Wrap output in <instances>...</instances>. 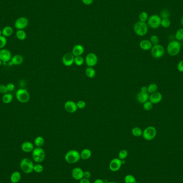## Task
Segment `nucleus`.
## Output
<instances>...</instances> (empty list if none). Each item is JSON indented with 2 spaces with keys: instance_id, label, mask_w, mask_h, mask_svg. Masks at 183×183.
Listing matches in <instances>:
<instances>
[{
  "instance_id": "c9c22d12",
  "label": "nucleus",
  "mask_w": 183,
  "mask_h": 183,
  "mask_svg": "<svg viewBox=\"0 0 183 183\" xmlns=\"http://www.w3.org/2000/svg\"><path fill=\"white\" fill-rule=\"evenodd\" d=\"M128 156V152L125 149H122L118 153V158L121 160H125Z\"/></svg>"
},
{
  "instance_id": "603ef678",
  "label": "nucleus",
  "mask_w": 183,
  "mask_h": 183,
  "mask_svg": "<svg viewBox=\"0 0 183 183\" xmlns=\"http://www.w3.org/2000/svg\"><path fill=\"white\" fill-rule=\"evenodd\" d=\"M93 183H105V182H104V180H102V179L98 178V179H96L94 180V182Z\"/></svg>"
},
{
  "instance_id": "58836bf2",
  "label": "nucleus",
  "mask_w": 183,
  "mask_h": 183,
  "mask_svg": "<svg viewBox=\"0 0 183 183\" xmlns=\"http://www.w3.org/2000/svg\"><path fill=\"white\" fill-rule=\"evenodd\" d=\"M43 169H44L43 166L42 164L40 163H37L34 165L33 171L37 173H38V174L41 173L43 171Z\"/></svg>"
},
{
  "instance_id": "7ed1b4c3",
  "label": "nucleus",
  "mask_w": 183,
  "mask_h": 183,
  "mask_svg": "<svg viewBox=\"0 0 183 183\" xmlns=\"http://www.w3.org/2000/svg\"><path fill=\"white\" fill-rule=\"evenodd\" d=\"M64 158L68 163H76L81 159L80 154L76 150H70L66 153Z\"/></svg>"
},
{
  "instance_id": "2f4dec72",
  "label": "nucleus",
  "mask_w": 183,
  "mask_h": 183,
  "mask_svg": "<svg viewBox=\"0 0 183 183\" xmlns=\"http://www.w3.org/2000/svg\"><path fill=\"white\" fill-rule=\"evenodd\" d=\"M148 18H149V16L146 12H141L139 15V21L142 22H144V23H146V22H147V20H148Z\"/></svg>"
},
{
  "instance_id": "20e7f679",
  "label": "nucleus",
  "mask_w": 183,
  "mask_h": 183,
  "mask_svg": "<svg viewBox=\"0 0 183 183\" xmlns=\"http://www.w3.org/2000/svg\"><path fill=\"white\" fill-rule=\"evenodd\" d=\"M32 155L33 160L37 163H41L45 159V152L41 147L34 148Z\"/></svg>"
},
{
  "instance_id": "13d9d810",
  "label": "nucleus",
  "mask_w": 183,
  "mask_h": 183,
  "mask_svg": "<svg viewBox=\"0 0 183 183\" xmlns=\"http://www.w3.org/2000/svg\"><path fill=\"white\" fill-rule=\"evenodd\" d=\"M1 35H2V30H0V36Z\"/></svg>"
},
{
  "instance_id": "473e14b6",
  "label": "nucleus",
  "mask_w": 183,
  "mask_h": 183,
  "mask_svg": "<svg viewBox=\"0 0 183 183\" xmlns=\"http://www.w3.org/2000/svg\"><path fill=\"white\" fill-rule=\"evenodd\" d=\"M171 25V22L169 18H165L162 19L161 26L164 28H169Z\"/></svg>"
},
{
  "instance_id": "412c9836",
  "label": "nucleus",
  "mask_w": 183,
  "mask_h": 183,
  "mask_svg": "<svg viewBox=\"0 0 183 183\" xmlns=\"http://www.w3.org/2000/svg\"><path fill=\"white\" fill-rule=\"evenodd\" d=\"M139 46L142 50L148 51L150 50L152 48L153 45L148 40H143L140 42Z\"/></svg>"
},
{
  "instance_id": "6e6d98bb",
  "label": "nucleus",
  "mask_w": 183,
  "mask_h": 183,
  "mask_svg": "<svg viewBox=\"0 0 183 183\" xmlns=\"http://www.w3.org/2000/svg\"><path fill=\"white\" fill-rule=\"evenodd\" d=\"M118 183L117 182H114V181H111V182H108L107 183Z\"/></svg>"
},
{
  "instance_id": "a211bd4d",
  "label": "nucleus",
  "mask_w": 183,
  "mask_h": 183,
  "mask_svg": "<svg viewBox=\"0 0 183 183\" xmlns=\"http://www.w3.org/2000/svg\"><path fill=\"white\" fill-rule=\"evenodd\" d=\"M84 53V48L82 45H76L72 49V54L75 57L82 56Z\"/></svg>"
},
{
  "instance_id": "393cba45",
  "label": "nucleus",
  "mask_w": 183,
  "mask_h": 183,
  "mask_svg": "<svg viewBox=\"0 0 183 183\" xmlns=\"http://www.w3.org/2000/svg\"><path fill=\"white\" fill-rule=\"evenodd\" d=\"M21 179V174L20 172H13L10 177V180L12 183H17Z\"/></svg>"
},
{
  "instance_id": "37998d69",
  "label": "nucleus",
  "mask_w": 183,
  "mask_h": 183,
  "mask_svg": "<svg viewBox=\"0 0 183 183\" xmlns=\"http://www.w3.org/2000/svg\"><path fill=\"white\" fill-rule=\"evenodd\" d=\"M86 102L84 101H82V100L79 101L77 103V107H78V109H84L85 107H86Z\"/></svg>"
},
{
  "instance_id": "cd10ccee",
  "label": "nucleus",
  "mask_w": 183,
  "mask_h": 183,
  "mask_svg": "<svg viewBox=\"0 0 183 183\" xmlns=\"http://www.w3.org/2000/svg\"><path fill=\"white\" fill-rule=\"evenodd\" d=\"M85 75L89 78H93L95 76V70L93 67H88L86 69Z\"/></svg>"
},
{
  "instance_id": "4d7b16f0",
  "label": "nucleus",
  "mask_w": 183,
  "mask_h": 183,
  "mask_svg": "<svg viewBox=\"0 0 183 183\" xmlns=\"http://www.w3.org/2000/svg\"><path fill=\"white\" fill-rule=\"evenodd\" d=\"M2 64H3V62L0 59V66H1Z\"/></svg>"
},
{
  "instance_id": "6ab92c4d",
  "label": "nucleus",
  "mask_w": 183,
  "mask_h": 183,
  "mask_svg": "<svg viewBox=\"0 0 183 183\" xmlns=\"http://www.w3.org/2000/svg\"><path fill=\"white\" fill-rule=\"evenodd\" d=\"M34 148V145L30 141H25L21 145V149L24 152H31Z\"/></svg>"
},
{
  "instance_id": "de8ad7c7",
  "label": "nucleus",
  "mask_w": 183,
  "mask_h": 183,
  "mask_svg": "<svg viewBox=\"0 0 183 183\" xmlns=\"http://www.w3.org/2000/svg\"><path fill=\"white\" fill-rule=\"evenodd\" d=\"M94 0H82V3L86 6H90L93 2Z\"/></svg>"
},
{
  "instance_id": "f257e3e1",
  "label": "nucleus",
  "mask_w": 183,
  "mask_h": 183,
  "mask_svg": "<svg viewBox=\"0 0 183 183\" xmlns=\"http://www.w3.org/2000/svg\"><path fill=\"white\" fill-rule=\"evenodd\" d=\"M181 45L177 40H172L169 42L166 47L167 53L171 56H177L180 53Z\"/></svg>"
},
{
  "instance_id": "4468645a",
  "label": "nucleus",
  "mask_w": 183,
  "mask_h": 183,
  "mask_svg": "<svg viewBox=\"0 0 183 183\" xmlns=\"http://www.w3.org/2000/svg\"><path fill=\"white\" fill-rule=\"evenodd\" d=\"M11 51L7 49H0V59L3 62L8 63L11 61L12 58Z\"/></svg>"
},
{
  "instance_id": "9b49d317",
  "label": "nucleus",
  "mask_w": 183,
  "mask_h": 183,
  "mask_svg": "<svg viewBox=\"0 0 183 183\" xmlns=\"http://www.w3.org/2000/svg\"><path fill=\"white\" fill-rule=\"evenodd\" d=\"M98 61V56L95 54L90 53L88 54L85 58V63L88 67H93L97 64Z\"/></svg>"
},
{
  "instance_id": "2eb2a0df",
  "label": "nucleus",
  "mask_w": 183,
  "mask_h": 183,
  "mask_svg": "<svg viewBox=\"0 0 183 183\" xmlns=\"http://www.w3.org/2000/svg\"><path fill=\"white\" fill-rule=\"evenodd\" d=\"M64 107L67 112L71 114L75 113L78 109L76 103L72 100H69L66 102L64 103Z\"/></svg>"
},
{
  "instance_id": "a19ab883",
  "label": "nucleus",
  "mask_w": 183,
  "mask_h": 183,
  "mask_svg": "<svg viewBox=\"0 0 183 183\" xmlns=\"http://www.w3.org/2000/svg\"><path fill=\"white\" fill-rule=\"evenodd\" d=\"M153 104L149 100L143 103V108L145 111H149L151 110L153 108Z\"/></svg>"
},
{
  "instance_id": "39448f33",
  "label": "nucleus",
  "mask_w": 183,
  "mask_h": 183,
  "mask_svg": "<svg viewBox=\"0 0 183 183\" xmlns=\"http://www.w3.org/2000/svg\"><path fill=\"white\" fill-rule=\"evenodd\" d=\"M20 168L24 173L30 174L33 171L34 164L30 159L24 158L20 163Z\"/></svg>"
},
{
  "instance_id": "f8f14e48",
  "label": "nucleus",
  "mask_w": 183,
  "mask_h": 183,
  "mask_svg": "<svg viewBox=\"0 0 183 183\" xmlns=\"http://www.w3.org/2000/svg\"><path fill=\"white\" fill-rule=\"evenodd\" d=\"M122 166L121 160L118 158H115L110 161L109 168L111 171L117 172L121 168Z\"/></svg>"
},
{
  "instance_id": "4be33fe9",
  "label": "nucleus",
  "mask_w": 183,
  "mask_h": 183,
  "mask_svg": "<svg viewBox=\"0 0 183 183\" xmlns=\"http://www.w3.org/2000/svg\"><path fill=\"white\" fill-rule=\"evenodd\" d=\"M13 65H20L22 64L24 62V58L23 57L20 55H14V56L12 57L11 59Z\"/></svg>"
},
{
  "instance_id": "f03ea898",
  "label": "nucleus",
  "mask_w": 183,
  "mask_h": 183,
  "mask_svg": "<svg viewBox=\"0 0 183 183\" xmlns=\"http://www.w3.org/2000/svg\"><path fill=\"white\" fill-rule=\"evenodd\" d=\"M133 30L135 34L140 37H144L148 31V26L146 23L138 21L133 26Z\"/></svg>"
},
{
  "instance_id": "864d4df0",
  "label": "nucleus",
  "mask_w": 183,
  "mask_h": 183,
  "mask_svg": "<svg viewBox=\"0 0 183 183\" xmlns=\"http://www.w3.org/2000/svg\"><path fill=\"white\" fill-rule=\"evenodd\" d=\"M8 65L9 66H10V67H12V66L13 65V64H12V63L11 61H10L9 62H8Z\"/></svg>"
},
{
  "instance_id": "5fc2aeb1",
  "label": "nucleus",
  "mask_w": 183,
  "mask_h": 183,
  "mask_svg": "<svg viewBox=\"0 0 183 183\" xmlns=\"http://www.w3.org/2000/svg\"><path fill=\"white\" fill-rule=\"evenodd\" d=\"M180 23H181V24H182V25L183 26V16L181 18V20H180Z\"/></svg>"
},
{
  "instance_id": "ddd939ff",
  "label": "nucleus",
  "mask_w": 183,
  "mask_h": 183,
  "mask_svg": "<svg viewBox=\"0 0 183 183\" xmlns=\"http://www.w3.org/2000/svg\"><path fill=\"white\" fill-rule=\"evenodd\" d=\"M62 63L66 67H70L74 63L75 56L70 53L65 54L62 57Z\"/></svg>"
},
{
  "instance_id": "c03bdc74",
  "label": "nucleus",
  "mask_w": 183,
  "mask_h": 183,
  "mask_svg": "<svg viewBox=\"0 0 183 183\" xmlns=\"http://www.w3.org/2000/svg\"><path fill=\"white\" fill-rule=\"evenodd\" d=\"M8 90H7L6 85L3 84L0 85V93L5 94L6 93H8Z\"/></svg>"
},
{
  "instance_id": "8fccbe9b",
  "label": "nucleus",
  "mask_w": 183,
  "mask_h": 183,
  "mask_svg": "<svg viewBox=\"0 0 183 183\" xmlns=\"http://www.w3.org/2000/svg\"><path fill=\"white\" fill-rule=\"evenodd\" d=\"M79 183H90V180H89V179H87L85 178H82L81 180H79Z\"/></svg>"
},
{
  "instance_id": "6e6552de",
  "label": "nucleus",
  "mask_w": 183,
  "mask_h": 183,
  "mask_svg": "<svg viewBox=\"0 0 183 183\" xmlns=\"http://www.w3.org/2000/svg\"><path fill=\"white\" fill-rule=\"evenodd\" d=\"M162 18H161L160 15L154 14L151 15L148 18L147 20V25L150 28L154 30L159 28L161 26Z\"/></svg>"
},
{
  "instance_id": "1a4fd4ad",
  "label": "nucleus",
  "mask_w": 183,
  "mask_h": 183,
  "mask_svg": "<svg viewBox=\"0 0 183 183\" xmlns=\"http://www.w3.org/2000/svg\"><path fill=\"white\" fill-rule=\"evenodd\" d=\"M150 50L152 56L156 59H161L163 56L165 54V49L163 46L159 44L153 46L152 48Z\"/></svg>"
},
{
  "instance_id": "a878e982",
  "label": "nucleus",
  "mask_w": 183,
  "mask_h": 183,
  "mask_svg": "<svg viewBox=\"0 0 183 183\" xmlns=\"http://www.w3.org/2000/svg\"><path fill=\"white\" fill-rule=\"evenodd\" d=\"M2 100L5 104L10 103L13 100V96L11 93H6L5 94H3Z\"/></svg>"
},
{
  "instance_id": "7c9ffc66",
  "label": "nucleus",
  "mask_w": 183,
  "mask_h": 183,
  "mask_svg": "<svg viewBox=\"0 0 183 183\" xmlns=\"http://www.w3.org/2000/svg\"><path fill=\"white\" fill-rule=\"evenodd\" d=\"M158 90V85L155 83H151L147 87V93L149 94L154 93Z\"/></svg>"
},
{
  "instance_id": "dca6fc26",
  "label": "nucleus",
  "mask_w": 183,
  "mask_h": 183,
  "mask_svg": "<svg viewBox=\"0 0 183 183\" xmlns=\"http://www.w3.org/2000/svg\"><path fill=\"white\" fill-rule=\"evenodd\" d=\"M84 171L82 168L76 167L72 169L71 172V175L74 179L80 180L84 178Z\"/></svg>"
},
{
  "instance_id": "ea45409f",
  "label": "nucleus",
  "mask_w": 183,
  "mask_h": 183,
  "mask_svg": "<svg viewBox=\"0 0 183 183\" xmlns=\"http://www.w3.org/2000/svg\"><path fill=\"white\" fill-rule=\"evenodd\" d=\"M7 44V39L3 35L0 36V49H3Z\"/></svg>"
},
{
  "instance_id": "c756f323",
  "label": "nucleus",
  "mask_w": 183,
  "mask_h": 183,
  "mask_svg": "<svg viewBox=\"0 0 183 183\" xmlns=\"http://www.w3.org/2000/svg\"><path fill=\"white\" fill-rule=\"evenodd\" d=\"M131 133L132 135L135 137H139L142 135L143 131L141 130V128L139 127H135L132 129Z\"/></svg>"
},
{
  "instance_id": "a18cd8bd",
  "label": "nucleus",
  "mask_w": 183,
  "mask_h": 183,
  "mask_svg": "<svg viewBox=\"0 0 183 183\" xmlns=\"http://www.w3.org/2000/svg\"><path fill=\"white\" fill-rule=\"evenodd\" d=\"M6 86H7V90L9 92L13 91V90H14V88H15L14 85L13 83H11V82L9 83V84L7 85Z\"/></svg>"
},
{
  "instance_id": "3c124183",
  "label": "nucleus",
  "mask_w": 183,
  "mask_h": 183,
  "mask_svg": "<svg viewBox=\"0 0 183 183\" xmlns=\"http://www.w3.org/2000/svg\"><path fill=\"white\" fill-rule=\"evenodd\" d=\"M140 92H143V93H147V87L145 86L141 87Z\"/></svg>"
},
{
  "instance_id": "e433bc0d",
  "label": "nucleus",
  "mask_w": 183,
  "mask_h": 183,
  "mask_svg": "<svg viewBox=\"0 0 183 183\" xmlns=\"http://www.w3.org/2000/svg\"><path fill=\"white\" fill-rule=\"evenodd\" d=\"M160 16L162 19L169 18L170 16V12L167 9H164L160 12Z\"/></svg>"
},
{
  "instance_id": "4c0bfd02",
  "label": "nucleus",
  "mask_w": 183,
  "mask_h": 183,
  "mask_svg": "<svg viewBox=\"0 0 183 183\" xmlns=\"http://www.w3.org/2000/svg\"><path fill=\"white\" fill-rule=\"evenodd\" d=\"M74 63L77 66H81L84 63V59L81 56H79L75 57V61Z\"/></svg>"
},
{
  "instance_id": "09e8293b",
  "label": "nucleus",
  "mask_w": 183,
  "mask_h": 183,
  "mask_svg": "<svg viewBox=\"0 0 183 183\" xmlns=\"http://www.w3.org/2000/svg\"><path fill=\"white\" fill-rule=\"evenodd\" d=\"M91 173L90 172L88 171H86L84 172V178H87V179H90L91 177Z\"/></svg>"
},
{
  "instance_id": "c85d7f7f",
  "label": "nucleus",
  "mask_w": 183,
  "mask_h": 183,
  "mask_svg": "<svg viewBox=\"0 0 183 183\" xmlns=\"http://www.w3.org/2000/svg\"><path fill=\"white\" fill-rule=\"evenodd\" d=\"M34 143L37 147H41L45 144V139L42 137L38 136L35 138Z\"/></svg>"
},
{
  "instance_id": "aec40b11",
  "label": "nucleus",
  "mask_w": 183,
  "mask_h": 183,
  "mask_svg": "<svg viewBox=\"0 0 183 183\" xmlns=\"http://www.w3.org/2000/svg\"><path fill=\"white\" fill-rule=\"evenodd\" d=\"M149 99V93H148L147 92V93H143V92H140L137 95V100L138 102H139L140 103L143 104L145 102L148 101Z\"/></svg>"
},
{
  "instance_id": "72a5a7b5",
  "label": "nucleus",
  "mask_w": 183,
  "mask_h": 183,
  "mask_svg": "<svg viewBox=\"0 0 183 183\" xmlns=\"http://www.w3.org/2000/svg\"><path fill=\"white\" fill-rule=\"evenodd\" d=\"M175 38L178 41L183 40V28H179L175 33Z\"/></svg>"
},
{
  "instance_id": "9d476101",
  "label": "nucleus",
  "mask_w": 183,
  "mask_h": 183,
  "mask_svg": "<svg viewBox=\"0 0 183 183\" xmlns=\"http://www.w3.org/2000/svg\"><path fill=\"white\" fill-rule=\"evenodd\" d=\"M28 20L25 17H20L16 20L14 22V27L17 30H24L27 27Z\"/></svg>"
},
{
  "instance_id": "79ce46f5",
  "label": "nucleus",
  "mask_w": 183,
  "mask_h": 183,
  "mask_svg": "<svg viewBox=\"0 0 183 183\" xmlns=\"http://www.w3.org/2000/svg\"><path fill=\"white\" fill-rule=\"evenodd\" d=\"M149 41L152 43L153 46L156 45L159 43V38L156 35H152L150 38Z\"/></svg>"
},
{
  "instance_id": "f704fd0d",
  "label": "nucleus",
  "mask_w": 183,
  "mask_h": 183,
  "mask_svg": "<svg viewBox=\"0 0 183 183\" xmlns=\"http://www.w3.org/2000/svg\"><path fill=\"white\" fill-rule=\"evenodd\" d=\"M125 183H137L135 176L132 175H127L124 178Z\"/></svg>"
},
{
  "instance_id": "f3484780",
  "label": "nucleus",
  "mask_w": 183,
  "mask_h": 183,
  "mask_svg": "<svg viewBox=\"0 0 183 183\" xmlns=\"http://www.w3.org/2000/svg\"><path fill=\"white\" fill-rule=\"evenodd\" d=\"M163 99V96L161 93L159 92H155L154 93L150 94L149 95V101L153 104H158L160 103Z\"/></svg>"
},
{
  "instance_id": "0eeeda50",
  "label": "nucleus",
  "mask_w": 183,
  "mask_h": 183,
  "mask_svg": "<svg viewBox=\"0 0 183 183\" xmlns=\"http://www.w3.org/2000/svg\"><path fill=\"white\" fill-rule=\"evenodd\" d=\"M157 135V130L155 127L149 126L143 131L142 137L147 141H151L156 137Z\"/></svg>"
},
{
  "instance_id": "bb28decb",
  "label": "nucleus",
  "mask_w": 183,
  "mask_h": 183,
  "mask_svg": "<svg viewBox=\"0 0 183 183\" xmlns=\"http://www.w3.org/2000/svg\"><path fill=\"white\" fill-rule=\"evenodd\" d=\"M16 35L17 39L21 41H23L26 39L27 37V34L25 31L24 30H18L16 33Z\"/></svg>"
},
{
  "instance_id": "423d86ee",
  "label": "nucleus",
  "mask_w": 183,
  "mask_h": 183,
  "mask_svg": "<svg viewBox=\"0 0 183 183\" xmlns=\"http://www.w3.org/2000/svg\"><path fill=\"white\" fill-rule=\"evenodd\" d=\"M16 98L18 101L25 103L29 101L30 99V94L28 90L25 88H20L16 93Z\"/></svg>"
},
{
  "instance_id": "49530a36",
  "label": "nucleus",
  "mask_w": 183,
  "mask_h": 183,
  "mask_svg": "<svg viewBox=\"0 0 183 183\" xmlns=\"http://www.w3.org/2000/svg\"><path fill=\"white\" fill-rule=\"evenodd\" d=\"M177 68L178 70L180 72H183V60H182L178 62Z\"/></svg>"
},
{
  "instance_id": "b1692460",
  "label": "nucleus",
  "mask_w": 183,
  "mask_h": 183,
  "mask_svg": "<svg viewBox=\"0 0 183 183\" xmlns=\"http://www.w3.org/2000/svg\"><path fill=\"white\" fill-rule=\"evenodd\" d=\"M2 35L7 38V37L12 36V34H13L14 30H13V28H12V27H11V26H7L3 28V30H2Z\"/></svg>"
},
{
  "instance_id": "5701e85b",
  "label": "nucleus",
  "mask_w": 183,
  "mask_h": 183,
  "mask_svg": "<svg viewBox=\"0 0 183 183\" xmlns=\"http://www.w3.org/2000/svg\"><path fill=\"white\" fill-rule=\"evenodd\" d=\"M80 154L81 159L84 160H88L92 156V152L90 149L88 148H85L83 149Z\"/></svg>"
},
{
  "instance_id": "bf43d9fd",
  "label": "nucleus",
  "mask_w": 183,
  "mask_h": 183,
  "mask_svg": "<svg viewBox=\"0 0 183 183\" xmlns=\"http://www.w3.org/2000/svg\"><path fill=\"white\" fill-rule=\"evenodd\" d=\"M139 1H140V0H139Z\"/></svg>"
}]
</instances>
